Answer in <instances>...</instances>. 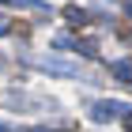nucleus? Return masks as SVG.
<instances>
[{
    "mask_svg": "<svg viewBox=\"0 0 132 132\" xmlns=\"http://www.w3.org/2000/svg\"><path fill=\"white\" fill-rule=\"evenodd\" d=\"M0 34H8V23H4V15H0Z\"/></svg>",
    "mask_w": 132,
    "mask_h": 132,
    "instance_id": "nucleus-6",
    "label": "nucleus"
},
{
    "mask_svg": "<svg viewBox=\"0 0 132 132\" xmlns=\"http://www.w3.org/2000/svg\"><path fill=\"white\" fill-rule=\"evenodd\" d=\"M34 68L53 72V76H76V72H79L72 61H61V57H34Z\"/></svg>",
    "mask_w": 132,
    "mask_h": 132,
    "instance_id": "nucleus-1",
    "label": "nucleus"
},
{
    "mask_svg": "<svg viewBox=\"0 0 132 132\" xmlns=\"http://www.w3.org/2000/svg\"><path fill=\"white\" fill-rule=\"evenodd\" d=\"M53 42H57V45H61V49H72V45H76V42H72L68 34H57V38H53Z\"/></svg>",
    "mask_w": 132,
    "mask_h": 132,
    "instance_id": "nucleus-5",
    "label": "nucleus"
},
{
    "mask_svg": "<svg viewBox=\"0 0 132 132\" xmlns=\"http://www.w3.org/2000/svg\"><path fill=\"white\" fill-rule=\"evenodd\" d=\"M0 4H11V0H0Z\"/></svg>",
    "mask_w": 132,
    "mask_h": 132,
    "instance_id": "nucleus-8",
    "label": "nucleus"
},
{
    "mask_svg": "<svg viewBox=\"0 0 132 132\" xmlns=\"http://www.w3.org/2000/svg\"><path fill=\"white\" fill-rule=\"evenodd\" d=\"M34 132H42V128H34Z\"/></svg>",
    "mask_w": 132,
    "mask_h": 132,
    "instance_id": "nucleus-9",
    "label": "nucleus"
},
{
    "mask_svg": "<svg viewBox=\"0 0 132 132\" xmlns=\"http://www.w3.org/2000/svg\"><path fill=\"white\" fill-rule=\"evenodd\" d=\"M125 110H128L125 102L110 98V102H98V106H94V110H91V117H94V121H98V125H106V121H113V117H121Z\"/></svg>",
    "mask_w": 132,
    "mask_h": 132,
    "instance_id": "nucleus-2",
    "label": "nucleus"
},
{
    "mask_svg": "<svg viewBox=\"0 0 132 132\" xmlns=\"http://www.w3.org/2000/svg\"><path fill=\"white\" fill-rule=\"evenodd\" d=\"M64 15H68V23H72V27H83V23H87V11H83V8H76V4H72V8H64Z\"/></svg>",
    "mask_w": 132,
    "mask_h": 132,
    "instance_id": "nucleus-4",
    "label": "nucleus"
},
{
    "mask_svg": "<svg viewBox=\"0 0 132 132\" xmlns=\"http://www.w3.org/2000/svg\"><path fill=\"white\" fill-rule=\"evenodd\" d=\"M125 125H128V128H132V113H128V117H125Z\"/></svg>",
    "mask_w": 132,
    "mask_h": 132,
    "instance_id": "nucleus-7",
    "label": "nucleus"
},
{
    "mask_svg": "<svg viewBox=\"0 0 132 132\" xmlns=\"http://www.w3.org/2000/svg\"><path fill=\"white\" fill-rule=\"evenodd\" d=\"M113 76H117L121 83H128V87H132V61H117V64H113Z\"/></svg>",
    "mask_w": 132,
    "mask_h": 132,
    "instance_id": "nucleus-3",
    "label": "nucleus"
}]
</instances>
